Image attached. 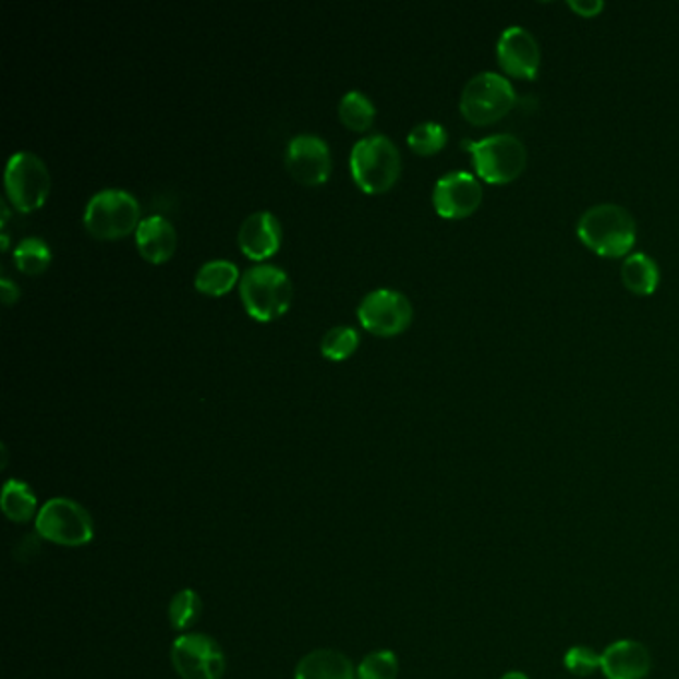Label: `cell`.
<instances>
[{"label": "cell", "instance_id": "6da1fadb", "mask_svg": "<svg viewBox=\"0 0 679 679\" xmlns=\"http://www.w3.org/2000/svg\"><path fill=\"white\" fill-rule=\"evenodd\" d=\"M575 233L590 252L606 259H618L632 252L638 228L628 209L616 204H599L582 214Z\"/></svg>", "mask_w": 679, "mask_h": 679}, {"label": "cell", "instance_id": "7a4b0ae2", "mask_svg": "<svg viewBox=\"0 0 679 679\" xmlns=\"http://www.w3.org/2000/svg\"><path fill=\"white\" fill-rule=\"evenodd\" d=\"M351 175L365 194L389 192L401 175V151L385 134H373L359 140L349 158Z\"/></svg>", "mask_w": 679, "mask_h": 679}, {"label": "cell", "instance_id": "3957f363", "mask_svg": "<svg viewBox=\"0 0 679 679\" xmlns=\"http://www.w3.org/2000/svg\"><path fill=\"white\" fill-rule=\"evenodd\" d=\"M245 312L255 322H274L288 312L293 300V286L288 274L277 265L259 264L247 267L240 279Z\"/></svg>", "mask_w": 679, "mask_h": 679}, {"label": "cell", "instance_id": "277c9868", "mask_svg": "<svg viewBox=\"0 0 679 679\" xmlns=\"http://www.w3.org/2000/svg\"><path fill=\"white\" fill-rule=\"evenodd\" d=\"M464 150L471 151L476 175L493 185H507L526 170V148L512 134H496L476 142H464Z\"/></svg>", "mask_w": 679, "mask_h": 679}, {"label": "cell", "instance_id": "5b68a950", "mask_svg": "<svg viewBox=\"0 0 679 679\" xmlns=\"http://www.w3.org/2000/svg\"><path fill=\"white\" fill-rule=\"evenodd\" d=\"M84 228L98 240H120L138 230L140 204L126 190H102L94 194L84 209Z\"/></svg>", "mask_w": 679, "mask_h": 679}, {"label": "cell", "instance_id": "8992f818", "mask_svg": "<svg viewBox=\"0 0 679 679\" xmlns=\"http://www.w3.org/2000/svg\"><path fill=\"white\" fill-rule=\"evenodd\" d=\"M517 106L514 86L496 72H481L466 82L461 94V114L474 126L502 120Z\"/></svg>", "mask_w": 679, "mask_h": 679}, {"label": "cell", "instance_id": "52a82bcc", "mask_svg": "<svg viewBox=\"0 0 679 679\" xmlns=\"http://www.w3.org/2000/svg\"><path fill=\"white\" fill-rule=\"evenodd\" d=\"M36 532L40 534V538L58 546L81 548L93 542V517L81 502L58 496L50 498L47 505L40 508L36 517Z\"/></svg>", "mask_w": 679, "mask_h": 679}, {"label": "cell", "instance_id": "ba28073f", "mask_svg": "<svg viewBox=\"0 0 679 679\" xmlns=\"http://www.w3.org/2000/svg\"><path fill=\"white\" fill-rule=\"evenodd\" d=\"M7 196L12 206L28 214L43 208L50 192V172L47 163L33 151H16L4 170Z\"/></svg>", "mask_w": 679, "mask_h": 679}, {"label": "cell", "instance_id": "9c48e42d", "mask_svg": "<svg viewBox=\"0 0 679 679\" xmlns=\"http://www.w3.org/2000/svg\"><path fill=\"white\" fill-rule=\"evenodd\" d=\"M170 657L175 674L182 679H221L226 674V654L206 633L178 635Z\"/></svg>", "mask_w": 679, "mask_h": 679}, {"label": "cell", "instance_id": "30bf717a", "mask_svg": "<svg viewBox=\"0 0 679 679\" xmlns=\"http://www.w3.org/2000/svg\"><path fill=\"white\" fill-rule=\"evenodd\" d=\"M357 317L368 334L395 337L409 329L413 322V305L397 289H375L359 303Z\"/></svg>", "mask_w": 679, "mask_h": 679}, {"label": "cell", "instance_id": "8fae6325", "mask_svg": "<svg viewBox=\"0 0 679 679\" xmlns=\"http://www.w3.org/2000/svg\"><path fill=\"white\" fill-rule=\"evenodd\" d=\"M483 185L471 172L445 173L433 190V206L445 219H464L483 204Z\"/></svg>", "mask_w": 679, "mask_h": 679}, {"label": "cell", "instance_id": "7c38bea8", "mask_svg": "<svg viewBox=\"0 0 679 679\" xmlns=\"http://www.w3.org/2000/svg\"><path fill=\"white\" fill-rule=\"evenodd\" d=\"M289 173L305 185L325 184L331 173V150L325 140L315 134H300L289 140L286 150Z\"/></svg>", "mask_w": 679, "mask_h": 679}, {"label": "cell", "instance_id": "4fadbf2b", "mask_svg": "<svg viewBox=\"0 0 679 679\" xmlns=\"http://www.w3.org/2000/svg\"><path fill=\"white\" fill-rule=\"evenodd\" d=\"M496 58L505 74L519 81H536L541 72V47L522 26H508L498 38Z\"/></svg>", "mask_w": 679, "mask_h": 679}, {"label": "cell", "instance_id": "5bb4252c", "mask_svg": "<svg viewBox=\"0 0 679 679\" xmlns=\"http://www.w3.org/2000/svg\"><path fill=\"white\" fill-rule=\"evenodd\" d=\"M238 245L255 262H264L277 254L281 245V223L271 211H255L243 219L238 231Z\"/></svg>", "mask_w": 679, "mask_h": 679}, {"label": "cell", "instance_id": "9a60e30c", "mask_svg": "<svg viewBox=\"0 0 679 679\" xmlns=\"http://www.w3.org/2000/svg\"><path fill=\"white\" fill-rule=\"evenodd\" d=\"M599 669L606 679H644L652 669V656L642 642L618 640L602 652Z\"/></svg>", "mask_w": 679, "mask_h": 679}, {"label": "cell", "instance_id": "2e32d148", "mask_svg": "<svg viewBox=\"0 0 679 679\" xmlns=\"http://www.w3.org/2000/svg\"><path fill=\"white\" fill-rule=\"evenodd\" d=\"M138 252L150 264H163L172 257L178 247V233L170 219L150 216L140 221L136 230Z\"/></svg>", "mask_w": 679, "mask_h": 679}, {"label": "cell", "instance_id": "e0dca14e", "mask_svg": "<svg viewBox=\"0 0 679 679\" xmlns=\"http://www.w3.org/2000/svg\"><path fill=\"white\" fill-rule=\"evenodd\" d=\"M295 679H357V669L341 652L315 650L301 657Z\"/></svg>", "mask_w": 679, "mask_h": 679}, {"label": "cell", "instance_id": "ac0fdd59", "mask_svg": "<svg viewBox=\"0 0 679 679\" xmlns=\"http://www.w3.org/2000/svg\"><path fill=\"white\" fill-rule=\"evenodd\" d=\"M238 279H242L238 265L228 259H211L197 269L194 286L199 293L219 298L230 293L231 289L235 288Z\"/></svg>", "mask_w": 679, "mask_h": 679}, {"label": "cell", "instance_id": "d6986e66", "mask_svg": "<svg viewBox=\"0 0 679 679\" xmlns=\"http://www.w3.org/2000/svg\"><path fill=\"white\" fill-rule=\"evenodd\" d=\"M622 281L635 295L647 298L659 286V267L645 254H630L622 264Z\"/></svg>", "mask_w": 679, "mask_h": 679}, {"label": "cell", "instance_id": "ffe728a7", "mask_svg": "<svg viewBox=\"0 0 679 679\" xmlns=\"http://www.w3.org/2000/svg\"><path fill=\"white\" fill-rule=\"evenodd\" d=\"M2 512L4 517L16 522V524H24V522H31V520L38 517V500L33 493V488L23 481H16L11 478L4 484L2 488Z\"/></svg>", "mask_w": 679, "mask_h": 679}, {"label": "cell", "instance_id": "44dd1931", "mask_svg": "<svg viewBox=\"0 0 679 679\" xmlns=\"http://www.w3.org/2000/svg\"><path fill=\"white\" fill-rule=\"evenodd\" d=\"M339 118L349 130L365 132L375 122V105L367 94L351 90L339 102Z\"/></svg>", "mask_w": 679, "mask_h": 679}, {"label": "cell", "instance_id": "7402d4cb", "mask_svg": "<svg viewBox=\"0 0 679 679\" xmlns=\"http://www.w3.org/2000/svg\"><path fill=\"white\" fill-rule=\"evenodd\" d=\"M50 262L52 252L40 238H24L14 250V264L26 276H40Z\"/></svg>", "mask_w": 679, "mask_h": 679}, {"label": "cell", "instance_id": "603a6c76", "mask_svg": "<svg viewBox=\"0 0 679 679\" xmlns=\"http://www.w3.org/2000/svg\"><path fill=\"white\" fill-rule=\"evenodd\" d=\"M202 610H204V604H202L199 594L196 590L187 587V590H182L173 596L170 608H168V618H170L173 630L185 632V630L196 626L199 616H202Z\"/></svg>", "mask_w": 679, "mask_h": 679}, {"label": "cell", "instance_id": "cb8c5ba5", "mask_svg": "<svg viewBox=\"0 0 679 679\" xmlns=\"http://www.w3.org/2000/svg\"><path fill=\"white\" fill-rule=\"evenodd\" d=\"M447 140H449V134H447L445 126L438 122H421L407 136L409 148L419 156L437 154L447 146Z\"/></svg>", "mask_w": 679, "mask_h": 679}, {"label": "cell", "instance_id": "d4e9b609", "mask_svg": "<svg viewBox=\"0 0 679 679\" xmlns=\"http://www.w3.org/2000/svg\"><path fill=\"white\" fill-rule=\"evenodd\" d=\"M359 347V334L349 325L331 327L322 339V355L329 361L351 357Z\"/></svg>", "mask_w": 679, "mask_h": 679}, {"label": "cell", "instance_id": "484cf974", "mask_svg": "<svg viewBox=\"0 0 679 679\" xmlns=\"http://www.w3.org/2000/svg\"><path fill=\"white\" fill-rule=\"evenodd\" d=\"M399 657L391 650H379L363 657L359 664L357 679H397Z\"/></svg>", "mask_w": 679, "mask_h": 679}, {"label": "cell", "instance_id": "4316f807", "mask_svg": "<svg viewBox=\"0 0 679 679\" xmlns=\"http://www.w3.org/2000/svg\"><path fill=\"white\" fill-rule=\"evenodd\" d=\"M565 666L578 678H587L602 666V654L587 645H572L565 654Z\"/></svg>", "mask_w": 679, "mask_h": 679}, {"label": "cell", "instance_id": "83f0119b", "mask_svg": "<svg viewBox=\"0 0 679 679\" xmlns=\"http://www.w3.org/2000/svg\"><path fill=\"white\" fill-rule=\"evenodd\" d=\"M570 11H574L582 19H596L604 12V2L602 0H570L568 2Z\"/></svg>", "mask_w": 679, "mask_h": 679}, {"label": "cell", "instance_id": "f1b7e54d", "mask_svg": "<svg viewBox=\"0 0 679 679\" xmlns=\"http://www.w3.org/2000/svg\"><path fill=\"white\" fill-rule=\"evenodd\" d=\"M0 295H2L4 305H12V303H16V300L21 298V291H19V286H16L12 279L2 277V279H0Z\"/></svg>", "mask_w": 679, "mask_h": 679}, {"label": "cell", "instance_id": "f546056e", "mask_svg": "<svg viewBox=\"0 0 679 679\" xmlns=\"http://www.w3.org/2000/svg\"><path fill=\"white\" fill-rule=\"evenodd\" d=\"M500 679H530L524 671H508Z\"/></svg>", "mask_w": 679, "mask_h": 679}, {"label": "cell", "instance_id": "4dcf8cb0", "mask_svg": "<svg viewBox=\"0 0 679 679\" xmlns=\"http://www.w3.org/2000/svg\"><path fill=\"white\" fill-rule=\"evenodd\" d=\"M0 242H2V252H7V250H9V243H11V238H9V233H7V230H2V235H0Z\"/></svg>", "mask_w": 679, "mask_h": 679}]
</instances>
